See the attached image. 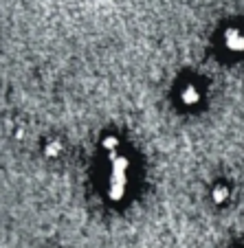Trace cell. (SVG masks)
Returning a JSON list of instances; mask_svg holds the SVG:
<instances>
[{
	"label": "cell",
	"mask_w": 244,
	"mask_h": 248,
	"mask_svg": "<svg viewBox=\"0 0 244 248\" xmlns=\"http://www.w3.org/2000/svg\"><path fill=\"white\" fill-rule=\"evenodd\" d=\"M47 154H49V156H55V154H60V145H57V143H53L51 147H47Z\"/></svg>",
	"instance_id": "cell-5"
},
{
	"label": "cell",
	"mask_w": 244,
	"mask_h": 248,
	"mask_svg": "<svg viewBox=\"0 0 244 248\" xmlns=\"http://www.w3.org/2000/svg\"><path fill=\"white\" fill-rule=\"evenodd\" d=\"M222 42L229 53H244V31L242 29H227Z\"/></svg>",
	"instance_id": "cell-2"
},
{
	"label": "cell",
	"mask_w": 244,
	"mask_h": 248,
	"mask_svg": "<svg viewBox=\"0 0 244 248\" xmlns=\"http://www.w3.org/2000/svg\"><path fill=\"white\" fill-rule=\"evenodd\" d=\"M200 88H198L196 84H187L183 90H180V101H183V106H196V103H200Z\"/></svg>",
	"instance_id": "cell-3"
},
{
	"label": "cell",
	"mask_w": 244,
	"mask_h": 248,
	"mask_svg": "<svg viewBox=\"0 0 244 248\" xmlns=\"http://www.w3.org/2000/svg\"><path fill=\"white\" fill-rule=\"evenodd\" d=\"M126 167H128V163L123 158H119L114 163L113 171H110V196L113 198H121L126 193V183H128Z\"/></svg>",
	"instance_id": "cell-1"
},
{
	"label": "cell",
	"mask_w": 244,
	"mask_h": 248,
	"mask_svg": "<svg viewBox=\"0 0 244 248\" xmlns=\"http://www.w3.org/2000/svg\"><path fill=\"white\" fill-rule=\"evenodd\" d=\"M213 202H218V204H220V202H225L227 198H229V189L225 187V185H218L216 189H213Z\"/></svg>",
	"instance_id": "cell-4"
}]
</instances>
